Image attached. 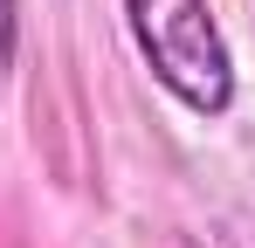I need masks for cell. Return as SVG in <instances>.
<instances>
[{"label":"cell","mask_w":255,"mask_h":248,"mask_svg":"<svg viewBox=\"0 0 255 248\" xmlns=\"http://www.w3.org/2000/svg\"><path fill=\"white\" fill-rule=\"evenodd\" d=\"M125 21L152 83L172 104H186L193 118H221L235 104V55L207 0H125Z\"/></svg>","instance_id":"cell-1"},{"label":"cell","mask_w":255,"mask_h":248,"mask_svg":"<svg viewBox=\"0 0 255 248\" xmlns=\"http://www.w3.org/2000/svg\"><path fill=\"white\" fill-rule=\"evenodd\" d=\"M7 62H14V0H0V83H7Z\"/></svg>","instance_id":"cell-2"}]
</instances>
